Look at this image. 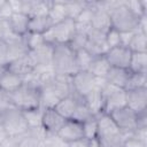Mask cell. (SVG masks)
<instances>
[{
    "label": "cell",
    "instance_id": "obj_27",
    "mask_svg": "<svg viewBox=\"0 0 147 147\" xmlns=\"http://www.w3.org/2000/svg\"><path fill=\"white\" fill-rule=\"evenodd\" d=\"M48 17L51 18V21L53 22V24H56L59 22H62L64 20H67V11L64 8V3L63 0H55L52 1L51 8L48 10Z\"/></svg>",
    "mask_w": 147,
    "mask_h": 147
},
{
    "label": "cell",
    "instance_id": "obj_26",
    "mask_svg": "<svg viewBox=\"0 0 147 147\" xmlns=\"http://www.w3.org/2000/svg\"><path fill=\"white\" fill-rule=\"evenodd\" d=\"M52 25H53V22L51 21L48 15L30 17V21H29V32H34V33L44 34Z\"/></svg>",
    "mask_w": 147,
    "mask_h": 147
},
{
    "label": "cell",
    "instance_id": "obj_45",
    "mask_svg": "<svg viewBox=\"0 0 147 147\" xmlns=\"http://www.w3.org/2000/svg\"><path fill=\"white\" fill-rule=\"evenodd\" d=\"M136 31H123V32H119V36H121V46H124V47H127L133 34H134Z\"/></svg>",
    "mask_w": 147,
    "mask_h": 147
},
{
    "label": "cell",
    "instance_id": "obj_50",
    "mask_svg": "<svg viewBox=\"0 0 147 147\" xmlns=\"http://www.w3.org/2000/svg\"><path fill=\"white\" fill-rule=\"evenodd\" d=\"M88 144H90V140H87L86 138H82V139L69 142V147H88Z\"/></svg>",
    "mask_w": 147,
    "mask_h": 147
},
{
    "label": "cell",
    "instance_id": "obj_47",
    "mask_svg": "<svg viewBox=\"0 0 147 147\" xmlns=\"http://www.w3.org/2000/svg\"><path fill=\"white\" fill-rule=\"evenodd\" d=\"M13 13H22L23 0H7Z\"/></svg>",
    "mask_w": 147,
    "mask_h": 147
},
{
    "label": "cell",
    "instance_id": "obj_23",
    "mask_svg": "<svg viewBox=\"0 0 147 147\" xmlns=\"http://www.w3.org/2000/svg\"><path fill=\"white\" fill-rule=\"evenodd\" d=\"M129 74H130V71L127 69L110 67L107 76L105 77V79L110 85H114V86L119 87V88H125Z\"/></svg>",
    "mask_w": 147,
    "mask_h": 147
},
{
    "label": "cell",
    "instance_id": "obj_39",
    "mask_svg": "<svg viewBox=\"0 0 147 147\" xmlns=\"http://www.w3.org/2000/svg\"><path fill=\"white\" fill-rule=\"evenodd\" d=\"M18 145L20 147H45V142L42 140L30 137L29 134H26V132L23 136L18 137Z\"/></svg>",
    "mask_w": 147,
    "mask_h": 147
},
{
    "label": "cell",
    "instance_id": "obj_37",
    "mask_svg": "<svg viewBox=\"0 0 147 147\" xmlns=\"http://www.w3.org/2000/svg\"><path fill=\"white\" fill-rule=\"evenodd\" d=\"M94 10H95L94 1H87L86 7L77 16V18L75 20V22L76 23H82V24H91V21H92Z\"/></svg>",
    "mask_w": 147,
    "mask_h": 147
},
{
    "label": "cell",
    "instance_id": "obj_2",
    "mask_svg": "<svg viewBox=\"0 0 147 147\" xmlns=\"http://www.w3.org/2000/svg\"><path fill=\"white\" fill-rule=\"evenodd\" d=\"M98 119V136L96 139L102 147H122L124 140L127 138L124 134L111 116L106 113H101L96 116Z\"/></svg>",
    "mask_w": 147,
    "mask_h": 147
},
{
    "label": "cell",
    "instance_id": "obj_48",
    "mask_svg": "<svg viewBox=\"0 0 147 147\" xmlns=\"http://www.w3.org/2000/svg\"><path fill=\"white\" fill-rule=\"evenodd\" d=\"M0 147H20L18 145V137L17 138H7L5 139L1 144H0Z\"/></svg>",
    "mask_w": 147,
    "mask_h": 147
},
{
    "label": "cell",
    "instance_id": "obj_4",
    "mask_svg": "<svg viewBox=\"0 0 147 147\" xmlns=\"http://www.w3.org/2000/svg\"><path fill=\"white\" fill-rule=\"evenodd\" d=\"M52 67L56 75L71 77L78 71L75 60V52L68 45L54 46Z\"/></svg>",
    "mask_w": 147,
    "mask_h": 147
},
{
    "label": "cell",
    "instance_id": "obj_33",
    "mask_svg": "<svg viewBox=\"0 0 147 147\" xmlns=\"http://www.w3.org/2000/svg\"><path fill=\"white\" fill-rule=\"evenodd\" d=\"M75 60H76V65H77L78 71H87L93 60V56L85 48H83V49L75 52Z\"/></svg>",
    "mask_w": 147,
    "mask_h": 147
},
{
    "label": "cell",
    "instance_id": "obj_16",
    "mask_svg": "<svg viewBox=\"0 0 147 147\" xmlns=\"http://www.w3.org/2000/svg\"><path fill=\"white\" fill-rule=\"evenodd\" d=\"M24 83V78L11 72L7 68L0 69V88L11 93L16 91L18 87H21Z\"/></svg>",
    "mask_w": 147,
    "mask_h": 147
},
{
    "label": "cell",
    "instance_id": "obj_22",
    "mask_svg": "<svg viewBox=\"0 0 147 147\" xmlns=\"http://www.w3.org/2000/svg\"><path fill=\"white\" fill-rule=\"evenodd\" d=\"M94 6H95V1H94ZM91 26L98 31L101 32H107L110 28H111V22H110V16L109 13L105 9L98 8L95 6V10L91 21Z\"/></svg>",
    "mask_w": 147,
    "mask_h": 147
},
{
    "label": "cell",
    "instance_id": "obj_41",
    "mask_svg": "<svg viewBox=\"0 0 147 147\" xmlns=\"http://www.w3.org/2000/svg\"><path fill=\"white\" fill-rule=\"evenodd\" d=\"M45 147H69V142L61 139L57 134L47 133V137L45 139Z\"/></svg>",
    "mask_w": 147,
    "mask_h": 147
},
{
    "label": "cell",
    "instance_id": "obj_52",
    "mask_svg": "<svg viewBox=\"0 0 147 147\" xmlns=\"http://www.w3.org/2000/svg\"><path fill=\"white\" fill-rule=\"evenodd\" d=\"M6 1H7V0H0V8L6 3Z\"/></svg>",
    "mask_w": 147,
    "mask_h": 147
},
{
    "label": "cell",
    "instance_id": "obj_38",
    "mask_svg": "<svg viewBox=\"0 0 147 147\" xmlns=\"http://www.w3.org/2000/svg\"><path fill=\"white\" fill-rule=\"evenodd\" d=\"M86 42H87V36L84 34V33H80V32H75V34L72 36V38L70 39L68 46L74 51H79V49H83L85 48L86 46Z\"/></svg>",
    "mask_w": 147,
    "mask_h": 147
},
{
    "label": "cell",
    "instance_id": "obj_35",
    "mask_svg": "<svg viewBox=\"0 0 147 147\" xmlns=\"http://www.w3.org/2000/svg\"><path fill=\"white\" fill-rule=\"evenodd\" d=\"M82 124H83L84 138H86L87 140L96 138V136H98V119H96V116H92L91 118L86 119Z\"/></svg>",
    "mask_w": 147,
    "mask_h": 147
},
{
    "label": "cell",
    "instance_id": "obj_34",
    "mask_svg": "<svg viewBox=\"0 0 147 147\" xmlns=\"http://www.w3.org/2000/svg\"><path fill=\"white\" fill-rule=\"evenodd\" d=\"M140 87H147V75L130 72L124 90L129 91V90H136Z\"/></svg>",
    "mask_w": 147,
    "mask_h": 147
},
{
    "label": "cell",
    "instance_id": "obj_13",
    "mask_svg": "<svg viewBox=\"0 0 147 147\" xmlns=\"http://www.w3.org/2000/svg\"><path fill=\"white\" fill-rule=\"evenodd\" d=\"M67 119L62 117L54 108H46L42 109V117H41V126L45 129L47 133L56 134L61 126L64 124Z\"/></svg>",
    "mask_w": 147,
    "mask_h": 147
},
{
    "label": "cell",
    "instance_id": "obj_1",
    "mask_svg": "<svg viewBox=\"0 0 147 147\" xmlns=\"http://www.w3.org/2000/svg\"><path fill=\"white\" fill-rule=\"evenodd\" d=\"M69 76L56 75L55 79L40 88V107L42 109L54 108L56 103L71 94Z\"/></svg>",
    "mask_w": 147,
    "mask_h": 147
},
{
    "label": "cell",
    "instance_id": "obj_29",
    "mask_svg": "<svg viewBox=\"0 0 147 147\" xmlns=\"http://www.w3.org/2000/svg\"><path fill=\"white\" fill-rule=\"evenodd\" d=\"M63 3H64L65 11H67V17L75 21L77 18V16L82 13V10L86 7L87 1H85V0H79V1H77V0H74V1L64 0Z\"/></svg>",
    "mask_w": 147,
    "mask_h": 147
},
{
    "label": "cell",
    "instance_id": "obj_17",
    "mask_svg": "<svg viewBox=\"0 0 147 147\" xmlns=\"http://www.w3.org/2000/svg\"><path fill=\"white\" fill-rule=\"evenodd\" d=\"M53 51H54V46H52L49 44H45L44 46L37 48L36 51L29 52V55L32 59V61L36 64V67L52 65Z\"/></svg>",
    "mask_w": 147,
    "mask_h": 147
},
{
    "label": "cell",
    "instance_id": "obj_6",
    "mask_svg": "<svg viewBox=\"0 0 147 147\" xmlns=\"http://www.w3.org/2000/svg\"><path fill=\"white\" fill-rule=\"evenodd\" d=\"M75 32H76L75 21L67 18L62 22L53 24L44 33V38H45L46 44H49L52 46L68 45L72 36L75 34Z\"/></svg>",
    "mask_w": 147,
    "mask_h": 147
},
{
    "label": "cell",
    "instance_id": "obj_21",
    "mask_svg": "<svg viewBox=\"0 0 147 147\" xmlns=\"http://www.w3.org/2000/svg\"><path fill=\"white\" fill-rule=\"evenodd\" d=\"M83 99L87 108L91 110V113L94 116H98L99 114L103 113V98L100 88L92 90L85 96H83Z\"/></svg>",
    "mask_w": 147,
    "mask_h": 147
},
{
    "label": "cell",
    "instance_id": "obj_5",
    "mask_svg": "<svg viewBox=\"0 0 147 147\" xmlns=\"http://www.w3.org/2000/svg\"><path fill=\"white\" fill-rule=\"evenodd\" d=\"M0 127L3 130L6 136L9 138L21 137L29 129L23 117L22 110L15 107H11L0 113Z\"/></svg>",
    "mask_w": 147,
    "mask_h": 147
},
{
    "label": "cell",
    "instance_id": "obj_53",
    "mask_svg": "<svg viewBox=\"0 0 147 147\" xmlns=\"http://www.w3.org/2000/svg\"><path fill=\"white\" fill-rule=\"evenodd\" d=\"M122 147H123V146H122Z\"/></svg>",
    "mask_w": 147,
    "mask_h": 147
},
{
    "label": "cell",
    "instance_id": "obj_24",
    "mask_svg": "<svg viewBox=\"0 0 147 147\" xmlns=\"http://www.w3.org/2000/svg\"><path fill=\"white\" fill-rule=\"evenodd\" d=\"M109 69H110V65H109L107 59L105 57V55H102V56L93 57L87 71L96 78H105L107 76Z\"/></svg>",
    "mask_w": 147,
    "mask_h": 147
},
{
    "label": "cell",
    "instance_id": "obj_36",
    "mask_svg": "<svg viewBox=\"0 0 147 147\" xmlns=\"http://www.w3.org/2000/svg\"><path fill=\"white\" fill-rule=\"evenodd\" d=\"M124 3L138 17L147 15V0H124Z\"/></svg>",
    "mask_w": 147,
    "mask_h": 147
},
{
    "label": "cell",
    "instance_id": "obj_43",
    "mask_svg": "<svg viewBox=\"0 0 147 147\" xmlns=\"http://www.w3.org/2000/svg\"><path fill=\"white\" fill-rule=\"evenodd\" d=\"M8 47L6 40H0V69H3L8 65Z\"/></svg>",
    "mask_w": 147,
    "mask_h": 147
},
{
    "label": "cell",
    "instance_id": "obj_32",
    "mask_svg": "<svg viewBox=\"0 0 147 147\" xmlns=\"http://www.w3.org/2000/svg\"><path fill=\"white\" fill-rule=\"evenodd\" d=\"M92 116H94V115H93V114L91 113V110L87 108L86 103L84 102V99L79 96V98H78V101H77L76 110H75V113H74V115H72V118H70V119H75V121H77V122L83 123V122H85L86 119L91 118Z\"/></svg>",
    "mask_w": 147,
    "mask_h": 147
},
{
    "label": "cell",
    "instance_id": "obj_44",
    "mask_svg": "<svg viewBox=\"0 0 147 147\" xmlns=\"http://www.w3.org/2000/svg\"><path fill=\"white\" fill-rule=\"evenodd\" d=\"M123 147H147V142L138 140V139H136L133 137H127L124 140Z\"/></svg>",
    "mask_w": 147,
    "mask_h": 147
},
{
    "label": "cell",
    "instance_id": "obj_31",
    "mask_svg": "<svg viewBox=\"0 0 147 147\" xmlns=\"http://www.w3.org/2000/svg\"><path fill=\"white\" fill-rule=\"evenodd\" d=\"M23 117L28 124V127H36L41 125V117H42V108H34L29 110H23Z\"/></svg>",
    "mask_w": 147,
    "mask_h": 147
},
{
    "label": "cell",
    "instance_id": "obj_19",
    "mask_svg": "<svg viewBox=\"0 0 147 147\" xmlns=\"http://www.w3.org/2000/svg\"><path fill=\"white\" fill-rule=\"evenodd\" d=\"M7 42V47H8V59L9 62L26 55L29 53V49L23 40V37H17V36H13L10 38H8L6 40Z\"/></svg>",
    "mask_w": 147,
    "mask_h": 147
},
{
    "label": "cell",
    "instance_id": "obj_12",
    "mask_svg": "<svg viewBox=\"0 0 147 147\" xmlns=\"http://www.w3.org/2000/svg\"><path fill=\"white\" fill-rule=\"evenodd\" d=\"M126 107L136 114L147 111V87L126 91Z\"/></svg>",
    "mask_w": 147,
    "mask_h": 147
},
{
    "label": "cell",
    "instance_id": "obj_18",
    "mask_svg": "<svg viewBox=\"0 0 147 147\" xmlns=\"http://www.w3.org/2000/svg\"><path fill=\"white\" fill-rule=\"evenodd\" d=\"M29 21L30 17L22 13H13L8 20L9 28L13 34L17 37H23L29 31Z\"/></svg>",
    "mask_w": 147,
    "mask_h": 147
},
{
    "label": "cell",
    "instance_id": "obj_42",
    "mask_svg": "<svg viewBox=\"0 0 147 147\" xmlns=\"http://www.w3.org/2000/svg\"><path fill=\"white\" fill-rule=\"evenodd\" d=\"M11 107H14V106H13V102L10 99V93L0 88V113L5 111Z\"/></svg>",
    "mask_w": 147,
    "mask_h": 147
},
{
    "label": "cell",
    "instance_id": "obj_40",
    "mask_svg": "<svg viewBox=\"0 0 147 147\" xmlns=\"http://www.w3.org/2000/svg\"><path fill=\"white\" fill-rule=\"evenodd\" d=\"M106 44L108 48H114L117 46H121V36L119 31H117L114 28H110L106 32Z\"/></svg>",
    "mask_w": 147,
    "mask_h": 147
},
{
    "label": "cell",
    "instance_id": "obj_14",
    "mask_svg": "<svg viewBox=\"0 0 147 147\" xmlns=\"http://www.w3.org/2000/svg\"><path fill=\"white\" fill-rule=\"evenodd\" d=\"M56 134L67 142H71V141L82 139V138H84L83 124L75 119H67Z\"/></svg>",
    "mask_w": 147,
    "mask_h": 147
},
{
    "label": "cell",
    "instance_id": "obj_30",
    "mask_svg": "<svg viewBox=\"0 0 147 147\" xmlns=\"http://www.w3.org/2000/svg\"><path fill=\"white\" fill-rule=\"evenodd\" d=\"M23 40L29 49V52H32V51H36L37 48L44 46L46 44L45 41V38H44V34L41 33H34V32H26L25 36H23Z\"/></svg>",
    "mask_w": 147,
    "mask_h": 147
},
{
    "label": "cell",
    "instance_id": "obj_25",
    "mask_svg": "<svg viewBox=\"0 0 147 147\" xmlns=\"http://www.w3.org/2000/svg\"><path fill=\"white\" fill-rule=\"evenodd\" d=\"M127 70L133 74L147 75V53L132 52Z\"/></svg>",
    "mask_w": 147,
    "mask_h": 147
},
{
    "label": "cell",
    "instance_id": "obj_46",
    "mask_svg": "<svg viewBox=\"0 0 147 147\" xmlns=\"http://www.w3.org/2000/svg\"><path fill=\"white\" fill-rule=\"evenodd\" d=\"M13 11L8 5V2L6 1V3L0 8V22H3V21H8L9 17L11 16Z\"/></svg>",
    "mask_w": 147,
    "mask_h": 147
},
{
    "label": "cell",
    "instance_id": "obj_7",
    "mask_svg": "<svg viewBox=\"0 0 147 147\" xmlns=\"http://www.w3.org/2000/svg\"><path fill=\"white\" fill-rule=\"evenodd\" d=\"M106 84L105 78H96L88 71H77L70 78L71 93L78 96H85L94 88H102Z\"/></svg>",
    "mask_w": 147,
    "mask_h": 147
},
{
    "label": "cell",
    "instance_id": "obj_28",
    "mask_svg": "<svg viewBox=\"0 0 147 147\" xmlns=\"http://www.w3.org/2000/svg\"><path fill=\"white\" fill-rule=\"evenodd\" d=\"M127 48L136 53H147V33L136 30Z\"/></svg>",
    "mask_w": 147,
    "mask_h": 147
},
{
    "label": "cell",
    "instance_id": "obj_3",
    "mask_svg": "<svg viewBox=\"0 0 147 147\" xmlns=\"http://www.w3.org/2000/svg\"><path fill=\"white\" fill-rule=\"evenodd\" d=\"M13 106L20 110H29L40 107V87L25 80L21 87L10 93Z\"/></svg>",
    "mask_w": 147,
    "mask_h": 147
},
{
    "label": "cell",
    "instance_id": "obj_15",
    "mask_svg": "<svg viewBox=\"0 0 147 147\" xmlns=\"http://www.w3.org/2000/svg\"><path fill=\"white\" fill-rule=\"evenodd\" d=\"M8 70H10L11 72L23 77V78H26L28 76H30L34 69H36V64L33 63L32 59L30 57L29 53L26 55H23L11 62L8 63V65L6 67Z\"/></svg>",
    "mask_w": 147,
    "mask_h": 147
},
{
    "label": "cell",
    "instance_id": "obj_8",
    "mask_svg": "<svg viewBox=\"0 0 147 147\" xmlns=\"http://www.w3.org/2000/svg\"><path fill=\"white\" fill-rule=\"evenodd\" d=\"M111 28L116 29L119 32L123 31H136L138 26L139 18L137 15H134L124 3V0H122L121 5L117 6L115 9L109 11Z\"/></svg>",
    "mask_w": 147,
    "mask_h": 147
},
{
    "label": "cell",
    "instance_id": "obj_11",
    "mask_svg": "<svg viewBox=\"0 0 147 147\" xmlns=\"http://www.w3.org/2000/svg\"><path fill=\"white\" fill-rule=\"evenodd\" d=\"M131 54H132V52L127 47L117 46L114 48H109L107 51V53L105 54V57L107 59L110 67L129 69Z\"/></svg>",
    "mask_w": 147,
    "mask_h": 147
},
{
    "label": "cell",
    "instance_id": "obj_9",
    "mask_svg": "<svg viewBox=\"0 0 147 147\" xmlns=\"http://www.w3.org/2000/svg\"><path fill=\"white\" fill-rule=\"evenodd\" d=\"M101 93L103 98V113L110 114L126 107V91L124 88L116 87L106 82L101 88Z\"/></svg>",
    "mask_w": 147,
    "mask_h": 147
},
{
    "label": "cell",
    "instance_id": "obj_20",
    "mask_svg": "<svg viewBox=\"0 0 147 147\" xmlns=\"http://www.w3.org/2000/svg\"><path fill=\"white\" fill-rule=\"evenodd\" d=\"M78 95L71 93L69 96H65L63 98L62 100H60L56 106L54 107V109L62 116L64 117L65 119H70L72 118V115L76 110V107H77V101H78ZM82 98V96H80Z\"/></svg>",
    "mask_w": 147,
    "mask_h": 147
},
{
    "label": "cell",
    "instance_id": "obj_49",
    "mask_svg": "<svg viewBox=\"0 0 147 147\" xmlns=\"http://www.w3.org/2000/svg\"><path fill=\"white\" fill-rule=\"evenodd\" d=\"M137 31L147 33V15L140 16L139 22H138V26H137Z\"/></svg>",
    "mask_w": 147,
    "mask_h": 147
},
{
    "label": "cell",
    "instance_id": "obj_10",
    "mask_svg": "<svg viewBox=\"0 0 147 147\" xmlns=\"http://www.w3.org/2000/svg\"><path fill=\"white\" fill-rule=\"evenodd\" d=\"M109 115L111 116V118L114 119V122L116 123L118 129L127 137L137 129L138 115L130 108L124 107V108H121V109H117V110L110 113Z\"/></svg>",
    "mask_w": 147,
    "mask_h": 147
},
{
    "label": "cell",
    "instance_id": "obj_51",
    "mask_svg": "<svg viewBox=\"0 0 147 147\" xmlns=\"http://www.w3.org/2000/svg\"><path fill=\"white\" fill-rule=\"evenodd\" d=\"M88 147H102V146H101V144L99 142V140H98L96 138H94V139H91V140H90Z\"/></svg>",
    "mask_w": 147,
    "mask_h": 147
}]
</instances>
